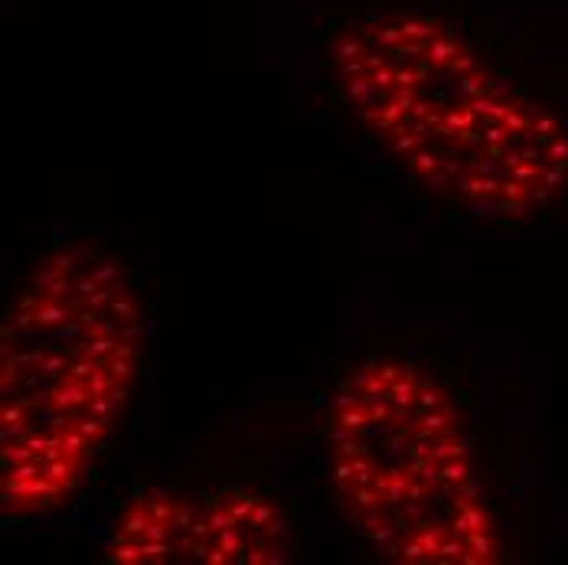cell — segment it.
<instances>
[{
  "instance_id": "cell-3",
  "label": "cell",
  "mask_w": 568,
  "mask_h": 565,
  "mask_svg": "<svg viewBox=\"0 0 568 565\" xmlns=\"http://www.w3.org/2000/svg\"><path fill=\"white\" fill-rule=\"evenodd\" d=\"M324 464L346 519L386 559H500L464 412L418 363L376 356L343 380L324 415Z\"/></svg>"
},
{
  "instance_id": "cell-2",
  "label": "cell",
  "mask_w": 568,
  "mask_h": 565,
  "mask_svg": "<svg viewBox=\"0 0 568 565\" xmlns=\"http://www.w3.org/2000/svg\"><path fill=\"white\" fill-rule=\"evenodd\" d=\"M148 353V307L112 252L43 255L0 327V501L7 516L69 504L112 438Z\"/></svg>"
},
{
  "instance_id": "cell-5",
  "label": "cell",
  "mask_w": 568,
  "mask_h": 565,
  "mask_svg": "<svg viewBox=\"0 0 568 565\" xmlns=\"http://www.w3.org/2000/svg\"><path fill=\"white\" fill-rule=\"evenodd\" d=\"M200 497L138 487L114 513L105 543L109 565H196Z\"/></svg>"
},
{
  "instance_id": "cell-1",
  "label": "cell",
  "mask_w": 568,
  "mask_h": 565,
  "mask_svg": "<svg viewBox=\"0 0 568 565\" xmlns=\"http://www.w3.org/2000/svg\"><path fill=\"white\" fill-rule=\"evenodd\" d=\"M363 131L428 193L484 220H529L568 190V121L504 79L452 23L373 13L331 43Z\"/></svg>"
},
{
  "instance_id": "cell-4",
  "label": "cell",
  "mask_w": 568,
  "mask_h": 565,
  "mask_svg": "<svg viewBox=\"0 0 568 565\" xmlns=\"http://www.w3.org/2000/svg\"><path fill=\"white\" fill-rule=\"evenodd\" d=\"M291 549V516L275 494L229 484L200 497L196 565H282Z\"/></svg>"
}]
</instances>
